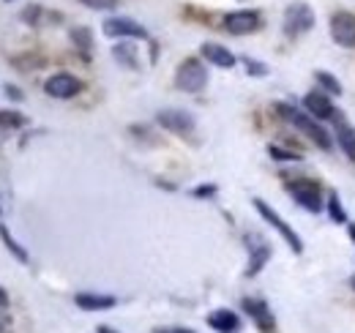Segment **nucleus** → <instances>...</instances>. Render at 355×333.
<instances>
[{
    "label": "nucleus",
    "instance_id": "f257e3e1",
    "mask_svg": "<svg viewBox=\"0 0 355 333\" xmlns=\"http://www.w3.org/2000/svg\"><path fill=\"white\" fill-rule=\"evenodd\" d=\"M273 110H276V112H279L284 121H290V123L295 126L301 134H306V137H309L314 145H320L322 151H331V145H334V142H331L328 131L320 126V121H314L311 115H304V112H298V110H295V107H290V104H276Z\"/></svg>",
    "mask_w": 355,
    "mask_h": 333
},
{
    "label": "nucleus",
    "instance_id": "f03ea898",
    "mask_svg": "<svg viewBox=\"0 0 355 333\" xmlns=\"http://www.w3.org/2000/svg\"><path fill=\"white\" fill-rule=\"evenodd\" d=\"M254 208H257V213H260L268 224H270V227H273V230L287 241V246L295 251V254H301V251H304V241L298 238V232H295V230H293V227H290V224H287L276 210L270 208L266 200H260V197H257V200H254Z\"/></svg>",
    "mask_w": 355,
    "mask_h": 333
},
{
    "label": "nucleus",
    "instance_id": "7ed1b4c3",
    "mask_svg": "<svg viewBox=\"0 0 355 333\" xmlns=\"http://www.w3.org/2000/svg\"><path fill=\"white\" fill-rule=\"evenodd\" d=\"M175 85L180 90H186V93H200V90L208 85V71H205V66H202L197 58L183 60V63L178 66Z\"/></svg>",
    "mask_w": 355,
    "mask_h": 333
},
{
    "label": "nucleus",
    "instance_id": "20e7f679",
    "mask_svg": "<svg viewBox=\"0 0 355 333\" xmlns=\"http://www.w3.org/2000/svg\"><path fill=\"white\" fill-rule=\"evenodd\" d=\"M311 28H314V11H311L306 3L287 6V11H284V33L290 39H298V36L309 33Z\"/></svg>",
    "mask_w": 355,
    "mask_h": 333
},
{
    "label": "nucleus",
    "instance_id": "39448f33",
    "mask_svg": "<svg viewBox=\"0 0 355 333\" xmlns=\"http://www.w3.org/2000/svg\"><path fill=\"white\" fill-rule=\"evenodd\" d=\"M287 189H290V194L295 197V203H298L301 208H306L309 213H320V210L325 208L322 191H320V186H317L314 180H298V183H290Z\"/></svg>",
    "mask_w": 355,
    "mask_h": 333
},
{
    "label": "nucleus",
    "instance_id": "423d86ee",
    "mask_svg": "<svg viewBox=\"0 0 355 333\" xmlns=\"http://www.w3.org/2000/svg\"><path fill=\"white\" fill-rule=\"evenodd\" d=\"M101 31L110 39H148V31L139 22L129 19V17H110L101 25Z\"/></svg>",
    "mask_w": 355,
    "mask_h": 333
},
{
    "label": "nucleus",
    "instance_id": "0eeeda50",
    "mask_svg": "<svg viewBox=\"0 0 355 333\" xmlns=\"http://www.w3.org/2000/svg\"><path fill=\"white\" fill-rule=\"evenodd\" d=\"M260 25H263V17L257 11H232L224 17V31L232 36L254 33V31H260Z\"/></svg>",
    "mask_w": 355,
    "mask_h": 333
},
{
    "label": "nucleus",
    "instance_id": "6e6552de",
    "mask_svg": "<svg viewBox=\"0 0 355 333\" xmlns=\"http://www.w3.org/2000/svg\"><path fill=\"white\" fill-rule=\"evenodd\" d=\"M44 90H46V96H52V99H74V96L83 90V83H80L74 74L60 71V74H52V77L46 80Z\"/></svg>",
    "mask_w": 355,
    "mask_h": 333
},
{
    "label": "nucleus",
    "instance_id": "1a4fd4ad",
    "mask_svg": "<svg viewBox=\"0 0 355 333\" xmlns=\"http://www.w3.org/2000/svg\"><path fill=\"white\" fill-rule=\"evenodd\" d=\"M331 36L334 42L342 44V46H355V14L350 11H336L331 17Z\"/></svg>",
    "mask_w": 355,
    "mask_h": 333
},
{
    "label": "nucleus",
    "instance_id": "9d476101",
    "mask_svg": "<svg viewBox=\"0 0 355 333\" xmlns=\"http://www.w3.org/2000/svg\"><path fill=\"white\" fill-rule=\"evenodd\" d=\"M246 244H249V268H246V276H257L266 268V262L270 259L273 251H270V246H268L260 235H246Z\"/></svg>",
    "mask_w": 355,
    "mask_h": 333
},
{
    "label": "nucleus",
    "instance_id": "9b49d317",
    "mask_svg": "<svg viewBox=\"0 0 355 333\" xmlns=\"http://www.w3.org/2000/svg\"><path fill=\"white\" fill-rule=\"evenodd\" d=\"M304 107H306V112H309L314 121H334V118H336V107L331 104V99H328L322 90L306 93Z\"/></svg>",
    "mask_w": 355,
    "mask_h": 333
},
{
    "label": "nucleus",
    "instance_id": "f8f14e48",
    "mask_svg": "<svg viewBox=\"0 0 355 333\" xmlns=\"http://www.w3.org/2000/svg\"><path fill=\"white\" fill-rule=\"evenodd\" d=\"M243 309L249 311V317L257 323V328L263 333H273L276 331V320L270 314L266 300H257V298H243Z\"/></svg>",
    "mask_w": 355,
    "mask_h": 333
},
{
    "label": "nucleus",
    "instance_id": "ddd939ff",
    "mask_svg": "<svg viewBox=\"0 0 355 333\" xmlns=\"http://www.w3.org/2000/svg\"><path fill=\"white\" fill-rule=\"evenodd\" d=\"M159 126H164L167 131H175V134H189L194 128V118L186 112V110H162L156 115Z\"/></svg>",
    "mask_w": 355,
    "mask_h": 333
},
{
    "label": "nucleus",
    "instance_id": "4468645a",
    "mask_svg": "<svg viewBox=\"0 0 355 333\" xmlns=\"http://www.w3.org/2000/svg\"><path fill=\"white\" fill-rule=\"evenodd\" d=\"M208 325L219 333L241 331V320H238V314L230 311V309H216V311H211V314H208Z\"/></svg>",
    "mask_w": 355,
    "mask_h": 333
},
{
    "label": "nucleus",
    "instance_id": "2eb2a0df",
    "mask_svg": "<svg viewBox=\"0 0 355 333\" xmlns=\"http://www.w3.org/2000/svg\"><path fill=\"white\" fill-rule=\"evenodd\" d=\"M74 303L83 309V311H101V309H112L118 300L112 295H96V292H77L74 295Z\"/></svg>",
    "mask_w": 355,
    "mask_h": 333
},
{
    "label": "nucleus",
    "instance_id": "dca6fc26",
    "mask_svg": "<svg viewBox=\"0 0 355 333\" xmlns=\"http://www.w3.org/2000/svg\"><path fill=\"white\" fill-rule=\"evenodd\" d=\"M202 58L208 60V63H214V66H219V69H232L235 66V55L227 49V46H222V44H202Z\"/></svg>",
    "mask_w": 355,
    "mask_h": 333
},
{
    "label": "nucleus",
    "instance_id": "f3484780",
    "mask_svg": "<svg viewBox=\"0 0 355 333\" xmlns=\"http://www.w3.org/2000/svg\"><path fill=\"white\" fill-rule=\"evenodd\" d=\"M336 137H339V145H342V151L347 153V159L355 162V128L345 118H339V112H336Z\"/></svg>",
    "mask_w": 355,
    "mask_h": 333
},
{
    "label": "nucleus",
    "instance_id": "a211bd4d",
    "mask_svg": "<svg viewBox=\"0 0 355 333\" xmlns=\"http://www.w3.org/2000/svg\"><path fill=\"white\" fill-rule=\"evenodd\" d=\"M112 58H115L121 66L132 69V71H137V69H139V49H137L132 42L115 44V46H112Z\"/></svg>",
    "mask_w": 355,
    "mask_h": 333
},
{
    "label": "nucleus",
    "instance_id": "6ab92c4d",
    "mask_svg": "<svg viewBox=\"0 0 355 333\" xmlns=\"http://www.w3.org/2000/svg\"><path fill=\"white\" fill-rule=\"evenodd\" d=\"M314 83L320 85V90L325 96H342V83L328 71H314Z\"/></svg>",
    "mask_w": 355,
    "mask_h": 333
},
{
    "label": "nucleus",
    "instance_id": "aec40b11",
    "mask_svg": "<svg viewBox=\"0 0 355 333\" xmlns=\"http://www.w3.org/2000/svg\"><path fill=\"white\" fill-rule=\"evenodd\" d=\"M0 238H3L6 249L11 251V254H14V257H17L19 262H28V259H31V257H28V251L22 249V246H19V244H17L14 238H11V232H8V227H6V224H0Z\"/></svg>",
    "mask_w": 355,
    "mask_h": 333
},
{
    "label": "nucleus",
    "instance_id": "412c9836",
    "mask_svg": "<svg viewBox=\"0 0 355 333\" xmlns=\"http://www.w3.org/2000/svg\"><path fill=\"white\" fill-rule=\"evenodd\" d=\"M325 205H328V213H331V219H334L336 224H345V221H347V213H345V208H342V203H339V194H336V191H331V194H328V203H325Z\"/></svg>",
    "mask_w": 355,
    "mask_h": 333
},
{
    "label": "nucleus",
    "instance_id": "4be33fe9",
    "mask_svg": "<svg viewBox=\"0 0 355 333\" xmlns=\"http://www.w3.org/2000/svg\"><path fill=\"white\" fill-rule=\"evenodd\" d=\"M71 42L83 49V55H88L90 49H93V42H90L88 28H74V31H71Z\"/></svg>",
    "mask_w": 355,
    "mask_h": 333
},
{
    "label": "nucleus",
    "instance_id": "5701e85b",
    "mask_svg": "<svg viewBox=\"0 0 355 333\" xmlns=\"http://www.w3.org/2000/svg\"><path fill=\"white\" fill-rule=\"evenodd\" d=\"M28 123V118L25 115H19V112H3L0 110V126H6V128H19V126Z\"/></svg>",
    "mask_w": 355,
    "mask_h": 333
},
{
    "label": "nucleus",
    "instance_id": "b1692460",
    "mask_svg": "<svg viewBox=\"0 0 355 333\" xmlns=\"http://www.w3.org/2000/svg\"><path fill=\"white\" fill-rule=\"evenodd\" d=\"M268 153H270L276 162H298V153L284 151V148H279V145H270V148H268Z\"/></svg>",
    "mask_w": 355,
    "mask_h": 333
},
{
    "label": "nucleus",
    "instance_id": "393cba45",
    "mask_svg": "<svg viewBox=\"0 0 355 333\" xmlns=\"http://www.w3.org/2000/svg\"><path fill=\"white\" fill-rule=\"evenodd\" d=\"M243 66L249 69V74H252V77H266L268 74L266 63H257V60H252V58H243Z\"/></svg>",
    "mask_w": 355,
    "mask_h": 333
},
{
    "label": "nucleus",
    "instance_id": "a878e982",
    "mask_svg": "<svg viewBox=\"0 0 355 333\" xmlns=\"http://www.w3.org/2000/svg\"><path fill=\"white\" fill-rule=\"evenodd\" d=\"M80 3L93 8V11H110V8L118 6V0H80Z\"/></svg>",
    "mask_w": 355,
    "mask_h": 333
},
{
    "label": "nucleus",
    "instance_id": "bb28decb",
    "mask_svg": "<svg viewBox=\"0 0 355 333\" xmlns=\"http://www.w3.org/2000/svg\"><path fill=\"white\" fill-rule=\"evenodd\" d=\"M39 14H42V6H36V3H33V6H31V8H25V11H22V19H25V22H31V25H33V22H36V19H39Z\"/></svg>",
    "mask_w": 355,
    "mask_h": 333
},
{
    "label": "nucleus",
    "instance_id": "cd10ccee",
    "mask_svg": "<svg viewBox=\"0 0 355 333\" xmlns=\"http://www.w3.org/2000/svg\"><path fill=\"white\" fill-rule=\"evenodd\" d=\"M216 194V186H200L194 189V197H214Z\"/></svg>",
    "mask_w": 355,
    "mask_h": 333
},
{
    "label": "nucleus",
    "instance_id": "c85d7f7f",
    "mask_svg": "<svg viewBox=\"0 0 355 333\" xmlns=\"http://www.w3.org/2000/svg\"><path fill=\"white\" fill-rule=\"evenodd\" d=\"M153 333H194L191 328H156Z\"/></svg>",
    "mask_w": 355,
    "mask_h": 333
},
{
    "label": "nucleus",
    "instance_id": "c756f323",
    "mask_svg": "<svg viewBox=\"0 0 355 333\" xmlns=\"http://www.w3.org/2000/svg\"><path fill=\"white\" fill-rule=\"evenodd\" d=\"M6 93H8L11 99H17V101L22 99V93H19V87H14V85H6Z\"/></svg>",
    "mask_w": 355,
    "mask_h": 333
},
{
    "label": "nucleus",
    "instance_id": "7c9ffc66",
    "mask_svg": "<svg viewBox=\"0 0 355 333\" xmlns=\"http://www.w3.org/2000/svg\"><path fill=\"white\" fill-rule=\"evenodd\" d=\"M3 306H8V295H6V290L0 287V309H3Z\"/></svg>",
    "mask_w": 355,
    "mask_h": 333
},
{
    "label": "nucleus",
    "instance_id": "2f4dec72",
    "mask_svg": "<svg viewBox=\"0 0 355 333\" xmlns=\"http://www.w3.org/2000/svg\"><path fill=\"white\" fill-rule=\"evenodd\" d=\"M98 333H118V331H112V328H107V325H101V328H98Z\"/></svg>",
    "mask_w": 355,
    "mask_h": 333
},
{
    "label": "nucleus",
    "instance_id": "473e14b6",
    "mask_svg": "<svg viewBox=\"0 0 355 333\" xmlns=\"http://www.w3.org/2000/svg\"><path fill=\"white\" fill-rule=\"evenodd\" d=\"M3 325H6V320H3V317H0V331H3Z\"/></svg>",
    "mask_w": 355,
    "mask_h": 333
},
{
    "label": "nucleus",
    "instance_id": "72a5a7b5",
    "mask_svg": "<svg viewBox=\"0 0 355 333\" xmlns=\"http://www.w3.org/2000/svg\"><path fill=\"white\" fill-rule=\"evenodd\" d=\"M350 287H353V290H355V276H353V279H350Z\"/></svg>",
    "mask_w": 355,
    "mask_h": 333
},
{
    "label": "nucleus",
    "instance_id": "f704fd0d",
    "mask_svg": "<svg viewBox=\"0 0 355 333\" xmlns=\"http://www.w3.org/2000/svg\"><path fill=\"white\" fill-rule=\"evenodd\" d=\"M350 235H353V238H355V227H350Z\"/></svg>",
    "mask_w": 355,
    "mask_h": 333
},
{
    "label": "nucleus",
    "instance_id": "c9c22d12",
    "mask_svg": "<svg viewBox=\"0 0 355 333\" xmlns=\"http://www.w3.org/2000/svg\"><path fill=\"white\" fill-rule=\"evenodd\" d=\"M8 3H14V0H8Z\"/></svg>",
    "mask_w": 355,
    "mask_h": 333
}]
</instances>
